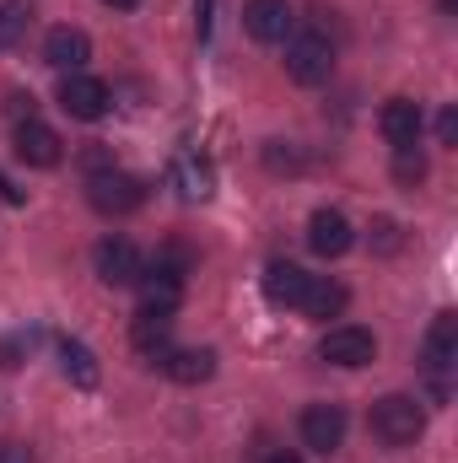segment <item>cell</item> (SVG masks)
Wrapping results in <instances>:
<instances>
[{
    "mask_svg": "<svg viewBox=\"0 0 458 463\" xmlns=\"http://www.w3.org/2000/svg\"><path fill=\"white\" fill-rule=\"evenodd\" d=\"M367 420H372V437L383 448H415L421 431H426V415H421V404L410 393H383Z\"/></svg>",
    "mask_w": 458,
    "mask_h": 463,
    "instance_id": "1",
    "label": "cell"
},
{
    "mask_svg": "<svg viewBox=\"0 0 458 463\" xmlns=\"http://www.w3.org/2000/svg\"><path fill=\"white\" fill-rule=\"evenodd\" d=\"M286 76L297 87H324L335 76V43L313 27V33H291L286 38Z\"/></svg>",
    "mask_w": 458,
    "mask_h": 463,
    "instance_id": "2",
    "label": "cell"
},
{
    "mask_svg": "<svg viewBox=\"0 0 458 463\" xmlns=\"http://www.w3.org/2000/svg\"><path fill=\"white\" fill-rule=\"evenodd\" d=\"M458 361V313H437L432 329H426V345H421V366L432 377V393L448 399V372Z\"/></svg>",
    "mask_w": 458,
    "mask_h": 463,
    "instance_id": "3",
    "label": "cell"
},
{
    "mask_svg": "<svg viewBox=\"0 0 458 463\" xmlns=\"http://www.w3.org/2000/svg\"><path fill=\"white\" fill-rule=\"evenodd\" d=\"M87 200H92L103 216H129V211L146 205V184L129 178V173H119V167H103V173L87 178Z\"/></svg>",
    "mask_w": 458,
    "mask_h": 463,
    "instance_id": "4",
    "label": "cell"
},
{
    "mask_svg": "<svg viewBox=\"0 0 458 463\" xmlns=\"http://www.w3.org/2000/svg\"><path fill=\"white\" fill-rule=\"evenodd\" d=\"M92 264H98L103 286H140V275H146V259H140V248L129 237H103L92 248Z\"/></svg>",
    "mask_w": 458,
    "mask_h": 463,
    "instance_id": "5",
    "label": "cell"
},
{
    "mask_svg": "<svg viewBox=\"0 0 458 463\" xmlns=\"http://www.w3.org/2000/svg\"><path fill=\"white\" fill-rule=\"evenodd\" d=\"M60 109H65L71 118H87V124H92V118H103L109 109H114V92H109L98 76L76 71V76L60 81Z\"/></svg>",
    "mask_w": 458,
    "mask_h": 463,
    "instance_id": "6",
    "label": "cell"
},
{
    "mask_svg": "<svg viewBox=\"0 0 458 463\" xmlns=\"http://www.w3.org/2000/svg\"><path fill=\"white\" fill-rule=\"evenodd\" d=\"M319 355H324L329 366H345V372H356V366H372V355H377V340H372V329L340 324V329H329V335H324Z\"/></svg>",
    "mask_w": 458,
    "mask_h": 463,
    "instance_id": "7",
    "label": "cell"
},
{
    "mask_svg": "<svg viewBox=\"0 0 458 463\" xmlns=\"http://www.w3.org/2000/svg\"><path fill=\"white\" fill-rule=\"evenodd\" d=\"M243 27H248L253 43H286L291 27H297V16H291L286 0H248L243 5Z\"/></svg>",
    "mask_w": 458,
    "mask_h": 463,
    "instance_id": "8",
    "label": "cell"
},
{
    "mask_svg": "<svg viewBox=\"0 0 458 463\" xmlns=\"http://www.w3.org/2000/svg\"><path fill=\"white\" fill-rule=\"evenodd\" d=\"M16 156H22L27 167H60V162H65V140H60L43 118L27 114L16 124Z\"/></svg>",
    "mask_w": 458,
    "mask_h": 463,
    "instance_id": "9",
    "label": "cell"
},
{
    "mask_svg": "<svg viewBox=\"0 0 458 463\" xmlns=\"http://www.w3.org/2000/svg\"><path fill=\"white\" fill-rule=\"evenodd\" d=\"M87 60H92V38H87L81 27H49V38H43V65L76 76V71H87Z\"/></svg>",
    "mask_w": 458,
    "mask_h": 463,
    "instance_id": "10",
    "label": "cell"
},
{
    "mask_svg": "<svg viewBox=\"0 0 458 463\" xmlns=\"http://www.w3.org/2000/svg\"><path fill=\"white\" fill-rule=\"evenodd\" d=\"M129 345H135V355H146V361H162L173 350V313L140 307L135 324H129Z\"/></svg>",
    "mask_w": 458,
    "mask_h": 463,
    "instance_id": "11",
    "label": "cell"
},
{
    "mask_svg": "<svg viewBox=\"0 0 458 463\" xmlns=\"http://www.w3.org/2000/svg\"><path fill=\"white\" fill-rule=\"evenodd\" d=\"M302 442L313 453H335L345 442V410L340 404H308L302 410Z\"/></svg>",
    "mask_w": 458,
    "mask_h": 463,
    "instance_id": "12",
    "label": "cell"
},
{
    "mask_svg": "<svg viewBox=\"0 0 458 463\" xmlns=\"http://www.w3.org/2000/svg\"><path fill=\"white\" fill-rule=\"evenodd\" d=\"M157 366H162L173 383H184V388H200V383H211V377H216V350L184 345V350H167Z\"/></svg>",
    "mask_w": 458,
    "mask_h": 463,
    "instance_id": "13",
    "label": "cell"
},
{
    "mask_svg": "<svg viewBox=\"0 0 458 463\" xmlns=\"http://www.w3.org/2000/svg\"><path fill=\"white\" fill-rule=\"evenodd\" d=\"M377 129H383V140H388L394 151H399V146H421V103L388 98L383 114H377Z\"/></svg>",
    "mask_w": 458,
    "mask_h": 463,
    "instance_id": "14",
    "label": "cell"
},
{
    "mask_svg": "<svg viewBox=\"0 0 458 463\" xmlns=\"http://www.w3.org/2000/svg\"><path fill=\"white\" fill-rule=\"evenodd\" d=\"M350 242H356V232H350V222H345L340 211H313V222H308V248H313L319 259H340Z\"/></svg>",
    "mask_w": 458,
    "mask_h": 463,
    "instance_id": "15",
    "label": "cell"
},
{
    "mask_svg": "<svg viewBox=\"0 0 458 463\" xmlns=\"http://www.w3.org/2000/svg\"><path fill=\"white\" fill-rule=\"evenodd\" d=\"M308 269L302 264H291V259H275L270 269H264V297L275 302V307H302V291H308Z\"/></svg>",
    "mask_w": 458,
    "mask_h": 463,
    "instance_id": "16",
    "label": "cell"
},
{
    "mask_svg": "<svg viewBox=\"0 0 458 463\" xmlns=\"http://www.w3.org/2000/svg\"><path fill=\"white\" fill-rule=\"evenodd\" d=\"M345 302H350V291H345L340 280H329V275H313V280H308V291H302V313H308V318H319V324L340 318Z\"/></svg>",
    "mask_w": 458,
    "mask_h": 463,
    "instance_id": "17",
    "label": "cell"
},
{
    "mask_svg": "<svg viewBox=\"0 0 458 463\" xmlns=\"http://www.w3.org/2000/svg\"><path fill=\"white\" fill-rule=\"evenodd\" d=\"M173 184H178L184 200H211V184H216V178H211V162L178 151V156H173Z\"/></svg>",
    "mask_w": 458,
    "mask_h": 463,
    "instance_id": "18",
    "label": "cell"
},
{
    "mask_svg": "<svg viewBox=\"0 0 458 463\" xmlns=\"http://www.w3.org/2000/svg\"><path fill=\"white\" fill-rule=\"evenodd\" d=\"M60 366L76 388H98V355L81 345V340H60Z\"/></svg>",
    "mask_w": 458,
    "mask_h": 463,
    "instance_id": "19",
    "label": "cell"
},
{
    "mask_svg": "<svg viewBox=\"0 0 458 463\" xmlns=\"http://www.w3.org/2000/svg\"><path fill=\"white\" fill-rule=\"evenodd\" d=\"M33 5L27 0H0V49H16L27 33H33Z\"/></svg>",
    "mask_w": 458,
    "mask_h": 463,
    "instance_id": "20",
    "label": "cell"
},
{
    "mask_svg": "<svg viewBox=\"0 0 458 463\" xmlns=\"http://www.w3.org/2000/svg\"><path fill=\"white\" fill-rule=\"evenodd\" d=\"M189 269H195V253H189L184 242H167V248L146 264V275H157V280H178V286H184V275H189Z\"/></svg>",
    "mask_w": 458,
    "mask_h": 463,
    "instance_id": "21",
    "label": "cell"
},
{
    "mask_svg": "<svg viewBox=\"0 0 458 463\" xmlns=\"http://www.w3.org/2000/svg\"><path fill=\"white\" fill-rule=\"evenodd\" d=\"M394 178H399V184H421V178H426V156H421L415 146H399V156H394Z\"/></svg>",
    "mask_w": 458,
    "mask_h": 463,
    "instance_id": "22",
    "label": "cell"
},
{
    "mask_svg": "<svg viewBox=\"0 0 458 463\" xmlns=\"http://www.w3.org/2000/svg\"><path fill=\"white\" fill-rule=\"evenodd\" d=\"M372 248H377V253H399V248H405V227H399L394 216H377V222H372Z\"/></svg>",
    "mask_w": 458,
    "mask_h": 463,
    "instance_id": "23",
    "label": "cell"
},
{
    "mask_svg": "<svg viewBox=\"0 0 458 463\" xmlns=\"http://www.w3.org/2000/svg\"><path fill=\"white\" fill-rule=\"evenodd\" d=\"M27 350H33V335H5V340H0V366L16 372V366L27 361Z\"/></svg>",
    "mask_w": 458,
    "mask_h": 463,
    "instance_id": "24",
    "label": "cell"
},
{
    "mask_svg": "<svg viewBox=\"0 0 458 463\" xmlns=\"http://www.w3.org/2000/svg\"><path fill=\"white\" fill-rule=\"evenodd\" d=\"M437 140L443 146H458V109H443L437 114Z\"/></svg>",
    "mask_w": 458,
    "mask_h": 463,
    "instance_id": "25",
    "label": "cell"
},
{
    "mask_svg": "<svg viewBox=\"0 0 458 463\" xmlns=\"http://www.w3.org/2000/svg\"><path fill=\"white\" fill-rule=\"evenodd\" d=\"M264 162H270L275 173H281V167H302V156H297V151H281V140H270V151H264Z\"/></svg>",
    "mask_w": 458,
    "mask_h": 463,
    "instance_id": "26",
    "label": "cell"
},
{
    "mask_svg": "<svg viewBox=\"0 0 458 463\" xmlns=\"http://www.w3.org/2000/svg\"><path fill=\"white\" fill-rule=\"evenodd\" d=\"M0 463H33V453L22 442H0Z\"/></svg>",
    "mask_w": 458,
    "mask_h": 463,
    "instance_id": "27",
    "label": "cell"
},
{
    "mask_svg": "<svg viewBox=\"0 0 458 463\" xmlns=\"http://www.w3.org/2000/svg\"><path fill=\"white\" fill-rule=\"evenodd\" d=\"M0 200H5V205H22V189H16L5 173H0Z\"/></svg>",
    "mask_w": 458,
    "mask_h": 463,
    "instance_id": "28",
    "label": "cell"
},
{
    "mask_svg": "<svg viewBox=\"0 0 458 463\" xmlns=\"http://www.w3.org/2000/svg\"><path fill=\"white\" fill-rule=\"evenodd\" d=\"M195 11H200V38H211V0H195Z\"/></svg>",
    "mask_w": 458,
    "mask_h": 463,
    "instance_id": "29",
    "label": "cell"
},
{
    "mask_svg": "<svg viewBox=\"0 0 458 463\" xmlns=\"http://www.w3.org/2000/svg\"><path fill=\"white\" fill-rule=\"evenodd\" d=\"M103 5H114V11H135L140 0H103Z\"/></svg>",
    "mask_w": 458,
    "mask_h": 463,
    "instance_id": "30",
    "label": "cell"
},
{
    "mask_svg": "<svg viewBox=\"0 0 458 463\" xmlns=\"http://www.w3.org/2000/svg\"><path fill=\"white\" fill-rule=\"evenodd\" d=\"M270 463H302V458H297V453H275Z\"/></svg>",
    "mask_w": 458,
    "mask_h": 463,
    "instance_id": "31",
    "label": "cell"
},
{
    "mask_svg": "<svg viewBox=\"0 0 458 463\" xmlns=\"http://www.w3.org/2000/svg\"><path fill=\"white\" fill-rule=\"evenodd\" d=\"M443 11H453V0H443Z\"/></svg>",
    "mask_w": 458,
    "mask_h": 463,
    "instance_id": "32",
    "label": "cell"
}]
</instances>
